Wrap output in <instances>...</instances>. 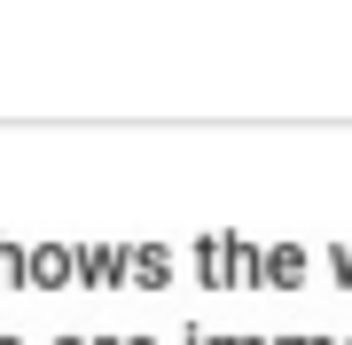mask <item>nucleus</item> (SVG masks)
Segmentation results:
<instances>
[{
	"instance_id": "f257e3e1",
	"label": "nucleus",
	"mask_w": 352,
	"mask_h": 345,
	"mask_svg": "<svg viewBox=\"0 0 352 345\" xmlns=\"http://www.w3.org/2000/svg\"><path fill=\"white\" fill-rule=\"evenodd\" d=\"M164 275H173V259H164V251H133V282H141V291L164 282Z\"/></svg>"
},
{
	"instance_id": "f03ea898",
	"label": "nucleus",
	"mask_w": 352,
	"mask_h": 345,
	"mask_svg": "<svg viewBox=\"0 0 352 345\" xmlns=\"http://www.w3.org/2000/svg\"><path fill=\"white\" fill-rule=\"evenodd\" d=\"M0 345H16V337H0Z\"/></svg>"
},
{
	"instance_id": "7ed1b4c3",
	"label": "nucleus",
	"mask_w": 352,
	"mask_h": 345,
	"mask_svg": "<svg viewBox=\"0 0 352 345\" xmlns=\"http://www.w3.org/2000/svg\"><path fill=\"white\" fill-rule=\"evenodd\" d=\"M141 345H149V337H141Z\"/></svg>"
}]
</instances>
